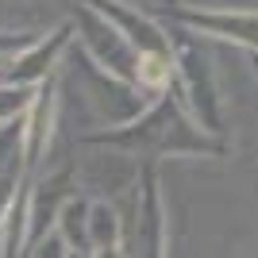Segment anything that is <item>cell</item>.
Returning <instances> with one entry per match:
<instances>
[{"mask_svg":"<svg viewBox=\"0 0 258 258\" xmlns=\"http://www.w3.org/2000/svg\"><path fill=\"white\" fill-rule=\"evenodd\" d=\"M89 143L119 147V151H131V154H205V151H216L208 131L189 116V108L177 97V89H166L135 119L116 123L108 131H97Z\"/></svg>","mask_w":258,"mask_h":258,"instance_id":"obj_1","label":"cell"},{"mask_svg":"<svg viewBox=\"0 0 258 258\" xmlns=\"http://www.w3.org/2000/svg\"><path fill=\"white\" fill-rule=\"evenodd\" d=\"M173 54H177V81H173L177 97L185 100L189 116H193L208 135H216V131L224 127L220 85H216L212 58L205 54V46H201V39H197L193 27L181 23V27L173 31Z\"/></svg>","mask_w":258,"mask_h":258,"instance_id":"obj_2","label":"cell"},{"mask_svg":"<svg viewBox=\"0 0 258 258\" xmlns=\"http://www.w3.org/2000/svg\"><path fill=\"white\" fill-rule=\"evenodd\" d=\"M74 43L97 66H104L108 74L123 77V81H135V77H139V50H135L127 35L119 31L97 4H89V0H81L77 12H74ZM135 85H139V81H135Z\"/></svg>","mask_w":258,"mask_h":258,"instance_id":"obj_3","label":"cell"},{"mask_svg":"<svg viewBox=\"0 0 258 258\" xmlns=\"http://www.w3.org/2000/svg\"><path fill=\"white\" fill-rule=\"evenodd\" d=\"M70 43H74V23H58L50 35L31 39L23 50H16V58L0 70V77H8V81H16V85H31V89L43 85V81H50V77H58Z\"/></svg>","mask_w":258,"mask_h":258,"instance_id":"obj_4","label":"cell"},{"mask_svg":"<svg viewBox=\"0 0 258 258\" xmlns=\"http://www.w3.org/2000/svg\"><path fill=\"white\" fill-rule=\"evenodd\" d=\"M177 23L193 27L197 35H208V39H227V43L243 46V50H258V12L197 8V12H181Z\"/></svg>","mask_w":258,"mask_h":258,"instance_id":"obj_5","label":"cell"},{"mask_svg":"<svg viewBox=\"0 0 258 258\" xmlns=\"http://www.w3.org/2000/svg\"><path fill=\"white\" fill-rule=\"evenodd\" d=\"M89 4H97L108 20H112L119 31L131 39V46H135L139 54L173 50V31H170V27H162L158 20H151L147 12L131 8V4H123V0H89Z\"/></svg>","mask_w":258,"mask_h":258,"instance_id":"obj_6","label":"cell"},{"mask_svg":"<svg viewBox=\"0 0 258 258\" xmlns=\"http://www.w3.org/2000/svg\"><path fill=\"white\" fill-rule=\"evenodd\" d=\"M31 181V166H27V147H23V116L0 123V220L8 205L20 197V189Z\"/></svg>","mask_w":258,"mask_h":258,"instance_id":"obj_7","label":"cell"},{"mask_svg":"<svg viewBox=\"0 0 258 258\" xmlns=\"http://www.w3.org/2000/svg\"><path fill=\"white\" fill-rule=\"evenodd\" d=\"M89 250L93 254L123 250V216L104 197H89Z\"/></svg>","mask_w":258,"mask_h":258,"instance_id":"obj_8","label":"cell"},{"mask_svg":"<svg viewBox=\"0 0 258 258\" xmlns=\"http://www.w3.org/2000/svg\"><path fill=\"white\" fill-rule=\"evenodd\" d=\"M54 227L66 235V243H70L74 254H93V250H89V197H77V193L70 197V201L58 208Z\"/></svg>","mask_w":258,"mask_h":258,"instance_id":"obj_9","label":"cell"},{"mask_svg":"<svg viewBox=\"0 0 258 258\" xmlns=\"http://www.w3.org/2000/svg\"><path fill=\"white\" fill-rule=\"evenodd\" d=\"M35 35H20V31H0V70L16 58V50H23V46L31 43Z\"/></svg>","mask_w":258,"mask_h":258,"instance_id":"obj_10","label":"cell"},{"mask_svg":"<svg viewBox=\"0 0 258 258\" xmlns=\"http://www.w3.org/2000/svg\"><path fill=\"white\" fill-rule=\"evenodd\" d=\"M250 62H254V74H258V50H250Z\"/></svg>","mask_w":258,"mask_h":258,"instance_id":"obj_11","label":"cell"}]
</instances>
